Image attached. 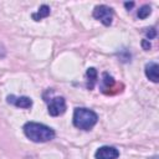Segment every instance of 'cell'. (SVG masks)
<instances>
[{"label": "cell", "mask_w": 159, "mask_h": 159, "mask_svg": "<svg viewBox=\"0 0 159 159\" xmlns=\"http://www.w3.org/2000/svg\"><path fill=\"white\" fill-rule=\"evenodd\" d=\"M114 84H116V82H114L113 77L109 76L108 73H103V80H102V86H101L102 92L107 93V89H112Z\"/></svg>", "instance_id": "30bf717a"}, {"label": "cell", "mask_w": 159, "mask_h": 159, "mask_svg": "<svg viewBox=\"0 0 159 159\" xmlns=\"http://www.w3.org/2000/svg\"><path fill=\"white\" fill-rule=\"evenodd\" d=\"M48 106V114L52 117H57L65 113L66 111V101L63 97H53L50 101H47Z\"/></svg>", "instance_id": "277c9868"}, {"label": "cell", "mask_w": 159, "mask_h": 159, "mask_svg": "<svg viewBox=\"0 0 159 159\" xmlns=\"http://www.w3.org/2000/svg\"><path fill=\"white\" fill-rule=\"evenodd\" d=\"M150 12H152L150 6H149V5H143V6L138 10L137 16H138L139 19H147V17L150 15Z\"/></svg>", "instance_id": "8fae6325"}, {"label": "cell", "mask_w": 159, "mask_h": 159, "mask_svg": "<svg viewBox=\"0 0 159 159\" xmlns=\"http://www.w3.org/2000/svg\"><path fill=\"white\" fill-rule=\"evenodd\" d=\"M6 101H7V103H11V104H14V106L17 107V108H24V109H27V108H30V107L32 106L31 98H29V97H26V96L16 97V96H14V94H10V96H7Z\"/></svg>", "instance_id": "8992f818"}, {"label": "cell", "mask_w": 159, "mask_h": 159, "mask_svg": "<svg viewBox=\"0 0 159 159\" xmlns=\"http://www.w3.org/2000/svg\"><path fill=\"white\" fill-rule=\"evenodd\" d=\"M93 17L101 21L104 26H109L113 20V10L107 5H98L93 10Z\"/></svg>", "instance_id": "3957f363"}, {"label": "cell", "mask_w": 159, "mask_h": 159, "mask_svg": "<svg viewBox=\"0 0 159 159\" xmlns=\"http://www.w3.org/2000/svg\"><path fill=\"white\" fill-rule=\"evenodd\" d=\"M24 133L25 135L35 142V143H43V142H48L51 139L55 138V130L42 123H37V122H27L24 125Z\"/></svg>", "instance_id": "6da1fadb"}, {"label": "cell", "mask_w": 159, "mask_h": 159, "mask_svg": "<svg viewBox=\"0 0 159 159\" xmlns=\"http://www.w3.org/2000/svg\"><path fill=\"white\" fill-rule=\"evenodd\" d=\"M98 120L96 112L88 108H76L73 112V125L82 130L92 129Z\"/></svg>", "instance_id": "7a4b0ae2"}, {"label": "cell", "mask_w": 159, "mask_h": 159, "mask_svg": "<svg viewBox=\"0 0 159 159\" xmlns=\"http://www.w3.org/2000/svg\"><path fill=\"white\" fill-rule=\"evenodd\" d=\"M124 6L129 10V9H132V7L134 6V2H124Z\"/></svg>", "instance_id": "5bb4252c"}, {"label": "cell", "mask_w": 159, "mask_h": 159, "mask_svg": "<svg viewBox=\"0 0 159 159\" xmlns=\"http://www.w3.org/2000/svg\"><path fill=\"white\" fill-rule=\"evenodd\" d=\"M142 47H143L145 51H148V50L152 47V45H150L149 40H147V39H145V40H143V41H142Z\"/></svg>", "instance_id": "4fadbf2b"}, {"label": "cell", "mask_w": 159, "mask_h": 159, "mask_svg": "<svg viewBox=\"0 0 159 159\" xmlns=\"http://www.w3.org/2000/svg\"><path fill=\"white\" fill-rule=\"evenodd\" d=\"M118 157H119L118 149H116L114 147H109V145H103L98 148L94 153L96 159H117Z\"/></svg>", "instance_id": "5b68a950"}, {"label": "cell", "mask_w": 159, "mask_h": 159, "mask_svg": "<svg viewBox=\"0 0 159 159\" xmlns=\"http://www.w3.org/2000/svg\"><path fill=\"white\" fill-rule=\"evenodd\" d=\"M48 15H50V7H48L47 5H41L40 9H39V11H37V12H34V14L31 15V17H32L35 21H40V20H42L43 17H47Z\"/></svg>", "instance_id": "9c48e42d"}, {"label": "cell", "mask_w": 159, "mask_h": 159, "mask_svg": "<svg viewBox=\"0 0 159 159\" xmlns=\"http://www.w3.org/2000/svg\"><path fill=\"white\" fill-rule=\"evenodd\" d=\"M145 35H147V37L150 40V39H154L155 36H157V30L154 29V27H150V29H147V31H145Z\"/></svg>", "instance_id": "7c38bea8"}, {"label": "cell", "mask_w": 159, "mask_h": 159, "mask_svg": "<svg viewBox=\"0 0 159 159\" xmlns=\"http://www.w3.org/2000/svg\"><path fill=\"white\" fill-rule=\"evenodd\" d=\"M86 76H87V80H88V83H87V88L88 89H92L97 82V77H98V73L96 71V68L93 67H89L86 72Z\"/></svg>", "instance_id": "ba28073f"}, {"label": "cell", "mask_w": 159, "mask_h": 159, "mask_svg": "<svg viewBox=\"0 0 159 159\" xmlns=\"http://www.w3.org/2000/svg\"><path fill=\"white\" fill-rule=\"evenodd\" d=\"M159 66L157 62H149L145 65V76L152 82L157 83L159 81Z\"/></svg>", "instance_id": "52a82bcc"}]
</instances>
